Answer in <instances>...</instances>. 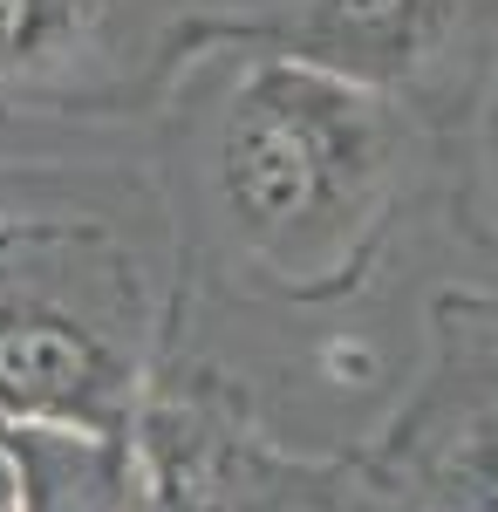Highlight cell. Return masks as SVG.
<instances>
[{"label": "cell", "instance_id": "obj_7", "mask_svg": "<svg viewBox=\"0 0 498 512\" xmlns=\"http://www.w3.org/2000/svg\"><path fill=\"white\" fill-rule=\"evenodd\" d=\"M0 512H21L14 506V472H7V458H0Z\"/></svg>", "mask_w": 498, "mask_h": 512}, {"label": "cell", "instance_id": "obj_3", "mask_svg": "<svg viewBox=\"0 0 498 512\" xmlns=\"http://www.w3.org/2000/svg\"><path fill=\"white\" fill-rule=\"evenodd\" d=\"M0 458L21 512H130V458L110 431L0 424Z\"/></svg>", "mask_w": 498, "mask_h": 512}, {"label": "cell", "instance_id": "obj_1", "mask_svg": "<svg viewBox=\"0 0 498 512\" xmlns=\"http://www.w3.org/2000/svg\"><path fill=\"white\" fill-rule=\"evenodd\" d=\"M376 164V130L362 96L328 69L280 62L239 89L219 144L232 212L246 233L294 239L342 219Z\"/></svg>", "mask_w": 498, "mask_h": 512}, {"label": "cell", "instance_id": "obj_5", "mask_svg": "<svg viewBox=\"0 0 498 512\" xmlns=\"http://www.w3.org/2000/svg\"><path fill=\"white\" fill-rule=\"evenodd\" d=\"M96 21V0H0V76L62 62Z\"/></svg>", "mask_w": 498, "mask_h": 512}, {"label": "cell", "instance_id": "obj_6", "mask_svg": "<svg viewBox=\"0 0 498 512\" xmlns=\"http://www.w3.org/2000/svg\"><path fill=\"white\" fill-rule=\"evenodd\" d=\"M451 512H498V417H492V424H478L471 444L458 451Z\"/></svg>", "mask_w": 498, "mask_h": 512}, {"label": "cell", "instance_id": "obj_2", "mask_svg": "<svg viewBox=\"0 0 498 512\" xmlns=\"http://www.w3.org/2000/svg\"><path fill=\"white\" fill-rule=\"evenodd\" d=\"M116 369L96 335L62 315H0V417L7 424H69L110 431Z\"/></svg>", "mask_w": 498, "mask_h": 512}, {"label": "cell", "instance_id": "obj_4", "mask_svg": "<svg viewBox=\"0 0 498 512\" xmlns=\"http://www.w3.org/2000/svg\"><path fill=\"white\" fill-rule=\"evenodd\" d=\"M423 0H314V62L328 69H369L403 62L417 48Z\"/></svg>", "mask_w": 498, "mask_h": 512}]
</instances>
